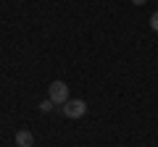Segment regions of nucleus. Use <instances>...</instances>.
I'll use <instances>...</instances> for the list:
<instances>
[{
	"label": "nucleus",
	"mask_w": 158,
	"mask_h": 147,
	"mask_svg": "<svg viewBox=\"0 0 158 147\" xmlns=\"http://www.w3.org/2000/svg\"><path fill=\"white\" fill-rule=\"evenodd\" d=\"M150 29H153V32H158V11L150 16Z\"/></svg>",
	"instance_id": "obj_4"
},
{
	"label": "nucleus",
	"mask_w": 158,
	"mask_h": 147,
	"mask_svg": "<svg viewBox=\"0 0 158 147\" xmlns=\"http://www.w3.org/2000/svg\"><path fill=\"white\" fill-rule=\"evenodd\" d=\"M16 145L19 147H32L34 145V137L29 134L27 129H21V131H16Z\"/></svg>",
	"instance_id": "obj_3"
},
{
	"label": "nucleus",
	"mask_w": 158,
	"mask_h": 147,
	"mask_svg": "<svg viewBox=\"0 0 158 147\" xmlns=\"http://www.w3.org/2000/svg\"><path fill=\"white\" fill-rule=\"evenodd\" d=\"M48 100L66 105V102H69V84H63V81H53L50 89H48Z\"/></svg>",
	"instance_id": "obj_1"
},
{
	"label": "nucleus",
	"mask_w": 158,
	"mask_h": 147,
	"mask_svg": "<svg viewBox=\"0 0 158 147\" xmlns=\"http://www.w3.org/2000/svg\"><path fill=\"white\" fill-rule=\"evenodd\" d=\"M85 113H87V102L85 100H69L63 105V116L66 118H82Z\"/></svg>",
	"instance_id": "obj_2"
},
{
	"label": "nucleus",
	"mask_w": 158,
	"mask_h": 147,
	"mask_svg": "<svg viewBox=\"0 0 158 147\" xmlns=\"http://www.w3.org/2000/svg\"><path fill=\"white\" fill-rule=\"evenodd\" d=\"M132 3H135V6H142V3H148V0H132Z\"/></svg>",
	"instance_id": "obj_5"
}]
</instances>
